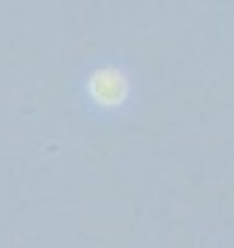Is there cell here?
<instances>
[{"mask_svg": "<svg viewBox=\"0 0 234 248\" xmlns=\"http://www.w3.org/2000/svg\"><path fill=\"white\" fill-rule=\"evenodd\" d=\"M90 95L101 107H118L127 98V78L118 69H110V66L96 69L93 78H90Z\"/></svg>", "mask_w": 234, "mask_h": 248, "instance_id": "6da1fadb", "label": "cell"}]
</instances>
